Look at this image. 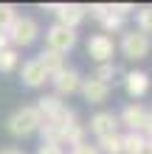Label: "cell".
<instances>
[{
  "instance_id": "cell-1",
  "label": "cell",
  "mask_w": 152,
  "mask_h": 154,
  "mask_svg": "<svg viewBox=\"0 0 152 154\" xmlns=\"http://www.w3.org/2000/svg\"><path fill=\"white\" fill-rule=\"evenodd\" d=\"M42 126V115L37 112V106H20L6 118V132L11 137H31L37 134Z\"/></svg>"
},
{
  "instance_id": "cell-2",
  "label": "cell",
  "mask_w": 152,
  "mask_h": 154,
  "mask_svg": "<svg viewBox=\"0 0 152 154\" xmlns=\"http://www.w3.org/2000/svg\"><path fill=\"white\" fill-rule=\"evenodd\" d=\"M40 34H42L40 23L34 17H17L14 25L8 28V42H11V48H28V45L37 42Z\"/></svg>"
},
{
  "instance_id": "cell-3",
  "label": "cell",
  "mask_w": 152,
  "mask_h": 154,
  "mask_svg": "<svg viewBox=\"0 0 152 154\" xmlns=\"http://www.w3.org/2000/svg\"><path fill=\"white\" fill-rule=\"evenodd\" d=\"M121 53L127 59L132 62H141V59H147L149 53H152V37H147V34H141L138 28H132V31H124V37H121Z\"/></svg>"
},
{
  "instance_id": "cell-4",
  "label": "cell",
  "mask_w": 152,
  "mask_h": 154,
  "mask_svg": "<svg viewBox=\"0 0 152 154\" xmlns=\"http://www.w3.org/2000/svg\"><path fill=\"white\" fill-rule=\"evenodd\" d=\"M76 39H79L76 31H70V28H65V25H59V23H53V25L45 28V48L62 53V56L76 48Z\"/></svg>"
},
{
  "instance_id": "cell-5",
  "label": "cell",
  "mask_w": 152,
  "mask_h": 154,
  "mask_svg": "<svg viewBox=\"0 0 152 154\" xmlns=\"http://www.w3.org/2000/svg\"><path fill=\"white\" fill-rule=\"evenodd\" d=\"M48 8L57 14V23L70 31H76L87 17V6H82V3H51Z\"/></svg>"
},
{
  "instance_id": "cell-6",
  "label": "cell",
  "mask_w": 152,
  "mask_h": 154,
  "mask_svg": "<svg viewBox=\"0 0 152 154\" xmlns=\"http://www.w3.org/2000/svg\"><path fill=\"white\" fill-rule=\"evenodd\" d=\"M115 39L107 37V34H93L90 39H87V56H90L96 65H107V62H113L115 56Z\"/></svg>"
},
{
  "instance_id": "cell-7",
  "label": "cell",
  "mask_w": 152,
  "mask_h": 154,
  "mask_svg": "<svg viewBox=\"0 0 152 154\" xmlns=\"http://www.w3.org/2000/svg\"><path fill=\"white\" fill-rule=\"evenodd\" d=\"M147 118H149V109H147L144 104L132 101V104H127V106L121 109V115H118V123H121L127 132H141V134H144Z\"/></svg>"
},
{
  "instance_id": "cell-8",
  "label": "cell",
  "mask_w": 152,
  "mask_h": 154,
  "mask_svg": "<svg viewBox=\"0 0 152 154\" xmlns=\"http://www.w3.org/2000/svg\"><path fill=\"white\" fill-rule=\"evenodd\" d=\"M51 84H53V95H59V98L73 95V93H79V87H82V73H79L76 67H65V70H59V73L51 79Z\"/></svg>"
},
{
  "instance_id": "cell-9",
  "label": "cell",
  "mask_w": 152,
  "mask_h": 154,
  "mask_svg": "<svg viewBox=\"0 0 152 154\" xmlns=\"http://www.w3.org/2000/svg\"><path fill=\"white\" fill-rule=\"evenodd\" d=\"M118 115L115 112H96L93 118H90V134H96V140H102V137H110V134H118Z\"/></svg>"
},
{
  "instance_id": "cell-10",
  "label": "cell",
  "mask_w": 152,
  "mask_h": 154,
  "mask_svg": "<svg viewBox=\"0 0 152 154\" xmlns=\"http://www.w3.org/2000/svg\"><path fill=\"white\" fill-rule=\"evenodd\" d=\"M20 81L28 90H40V87H45L51 81V76L42 70V65L37 59H28V62H23V67H20Z\"/></svg>"
},
{
  "instance_id": "cell-11",
  "label": "cell",
  "mask_w": 152,
  "mask_h": 154,
  "mask_svg": "<svg viewBox=\"0 0 152 154\" xmlns=\"http://www.w3.org/2000/svg\"><path fill=\"white\" fill-rule=\"evenodd\" d=\"M124 90H127L130 98H144L149 93V73L147 70H127L124 73Z\"/></svg>"
},
{
  "instance_id": "cell-12",
  "label": "cell",
  "mask_w": 152,
  "mask_h": 154,
  "mask_svg": "<svg viewBox=\"0 0 152 154\" xmlns=\"http://www.w3.org/2000/svg\"><path fill=\"white\" fill-rule=\"evenodd\" d=\"M79 93H82V98L87 104H104L107 98H110V84H102V81H96L90 76V79H82Z\"/></svg>"
},
{
  "instance_id": "cell-13",
  "label": "cell",
  "mask_w": 152,
  "mask_h": 154,
  "mask_svg": "<svg viewBox=\"0 0 152 154\" xmlns=\"http://www.w3.org/2000/svg\"><path fill=\"white\" fill-rule=\"evenodd\" d=\"M37 112L42 115V121H53L62 109H65V101H62L59 95H53V93H48V95H42V98H37Z\"/></svg>"
},
{
  "instance_id": "cell-14",
  "label": "cell",
  "mask_w": 152,
  "mask_h": 154,
  "mask_svg": "<svg viewBox=\"0 0 152 154\" xmlns=\"http://www.w3.org/2000/svg\"><path fill=\"white\" fill-rule=\"evenodd\" d=\"M34 59L42 65V70H45L51 79L57 76L59 70H65V67H68V65H65V56H62V53H57V51H48V48H42V51H40V56H34Z\"/></svg>"
},
{
  "instance_id": "cell-15",
  "label": "cell",
  "mask_w": 152,
  "mask_h": 154,
  "mask_svg": "<svg viewBox=\"0 0 152 154\" xmlns=\"http://www.w3.org/2000/svg\"><path fill=\"white\" fill-rule=\"evenodd\" d=\"M121 149L124 154H149V140L141 132H127L121 134Z\"/></svg>"
},
{
  "instance_id": "cell-16",
  "label": "cell",
  "mask_w": 152,
  "mask_h": 154,
  "mask_svg": "<svg viewBox=\"0 0 152 154\" xmlns=\"http://www.w3.org/2000/svg\"><path fill=\"white\" fill-rule=\"evenodd\" d=\"M17 67H20V53H17V48L0 51V73H14Z\"/></svg>"
},
{
  "instance_id": "cell-17",
  "label": "cell",
  "mask_w": 152,
  "mask_h": 154,
  "mask_svg": "<svg viewBox=\"0 0 152 154\" xmlns=\"http://www.w3.org/2000/svg\"><path fill=\"white\" fill-rule=\"evenodd\" d=\"M17 8L11 6V3H0V34H8V28L14 25V20H17Z\"/></svg>"
},
{
  "instance_id": "cell-18",
  "label": "cell",
  "mask_w": 152,
  "mask_h": 154,
  "mask_svg": "<svg viewBox=\"0 0 152 154\" xmlns=\"http://www.w3.org/2000/svg\"><path fill=\"white\" fill-rule=\"evenodd\" d=\"M96 149H99V154H124V149H121V134L102 137L99 143H96Z\"/></svg>"
},
{
  "instance_id": "cell-19",
  "label": "cell",
  "mask_w": 152,
  "mask_h": 154,
  "mask_svg": "<svg viewBox=\"0 0 152 154\" xmlns=\"http://www.w3.org/2000/svg\"><path fill=\"white\" fill-rule=\"evenodd\" d=\"M118 76V67H115V62H107V65H99L93 70V79L102 81V84H110V81Z\"/></svg>"
},
{
  "instance_id": "cell-20",
  "label": "cell",
  "mask_w": 152,
  "mask_h": 154,
  "mask_svg": "<svg viewBox=\"0 0 152 154\" xmlns=\"http://www.w3.org/2000/svg\"><path fill=\"white\" fill-rule=\"evenodd\" d=\"M135 23H138V31H141V34L152 37V6L138 8V14H135Z\"/></svg>"
},
{
  "instance_id": "cell-21",
  "label": "cell",
  "mask_w": 152,
  "mask_h": 154,
  "mask_svg": "<svg viewBox=\"0 0 152 154\" xmlns=\"http://www.w3.org/2000/svg\"><path fill=\"white\" fill-rule=\"evenodd\" d=\"M102 28H104V34H107V37H110V34H118V31L124 28V20H121V17H115V14L110 11V14H107L104 20H102Z\"/></svg>"
},
{
  "instance_id": "cell-22",
  "label": "cell",
  "mask_w": 152,
  "mask_h": 154,
  "mask_svg": "<svg viewBox=\"0 0 152 154\" xmlns=\"http://www.w3.org/2000/svg\"><path fill=\"white\" fill-rule=\"evenodd\" d=\"M87 14L93 17V20H104L107 14H110V3H93V6H87Z\"/></svg>"
},
{
  "instance_id": "cell-23",
  "label": "cell",
  "mask_w": 152,
  "mask_h": 154,
  "mask_svg": "<svg viewBox=\"0 0 152 154\" xmlns=\"http://www.w3.org/2000/svg\"><path fill=\"white\" fill-rule=\"evenodd\" d=\"M110 11L124 20V17H130L132 11H135V6H132V3H110Z\"/></svg>"
},
{
  "instance_id": "cell-24",
  "label": "cell",
  "mask_w": 152,
  "mask_h": 154,
  "mask_svg": "<svg viewBox=\"0 0 152 154\" xmlns=\"http://www.w3.org/2000/svg\"><path fill=\"white\" fill-rule=\"evenodd\" d=\"M70 154H99V149H96L93 146V143H79V146H73V149H70Z\"/></svg>"
},
{
  "instance_id": "cell-25",
  "label": "cell",
  "mask_w": 152,
  "mask_h": 154,
  "mask_svg": "<svg viewBox=\"0 0 152 154\" xmlns=\"http://www.w3.org/2000/svg\"><path fill=\"white\" fill-rule=\"evenodd\" d=\"M37 154H65V149H62V146H45V143H40Z\"/></svg>"
},
{
  "instance_id": "cell-26",
  "label": "cell",
  "mask_w": 152,
  "mask_h": 154,
  "mask_svg": "<svg viewBox=\"0 0 152 154\" xmlns=\"http://www.w3.org/2000/svg\"><path fill=\"white\" fill-rule=\"evenodd\" d=\"M144 137H147V140H152V112H149V118H147V126H144Z\"/></svg>"
},
{
  "instance_id": "cell-27",
  "label": "cell",
  "mask_w": 152,
  "mask_h": 154,
  "mask_svg": "<svg viewBox=\"0 0 152 154\" xmlns=\"http://www.w3.org/2000/svg\"><path fill=\"white\" fill-rule=\"evenodd\" d=\"M0 154H25V151L17 149V146H6V149H0Z\"/></svg>"
},
{
  "instance_id": "cell-28",
  "label": "cell",
  "mask_w": 152,
  "mask_h": 154,
  "mask_svg": "<svg viewBox=\"0 0 152 154\" xmlns=\"http://www.w3.org/2000/svg\"><path fill=\"white\" fill-rule=\"evenodd\" d=\"M149 154H152V140H149Z\"/></svg>"
}]
</instances>
